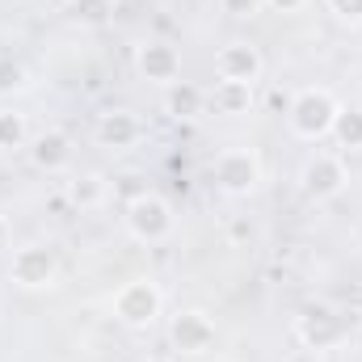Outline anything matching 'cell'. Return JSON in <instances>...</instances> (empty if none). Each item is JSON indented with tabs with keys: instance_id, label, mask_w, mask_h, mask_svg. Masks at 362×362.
<instances>
[{
	"instance_id": "ffe728a7",
	"label": "cell",
	"mask_w": 362,
	"mask_h": 362,
	"mask_svg": "<svg viewBox=\"0 0 362 362\" xmlns=\"http://www.w3.org/2000/svg\"><path fill=\"white\" fill-rule=\"evenodd\" d=\"M262 4L266 0H219V8L228 17H253V13H262Z\"/></svg>"
},
{
	"instance_id": "e0dca14e",
	"label": "cell",
	"mask_w": 362,
	"mask_h": 362,
	"mask_svg": "<svg viewBox=\"0 0 362 362\" xmlns=\"http://www.w3.org/2000/svg\"><path fill=\"white\" fill-rule=\"evenodd\" d=\"M114 4L118 0H72V17L81 25H105L114 17Z\"/></svg>"
},
{
	"instance_id": "6da1fadb",
	"label": "cell",
	"mask_w": 362,
	"mask_h": 362,
	"mask_svg": "<svg viewBox=\"0 0 362 362\" xmlns=\"http://www.w3.org/2000/svg\"><path fill=\"white\" fill-rule=\"evenodd\" d=\"M337 101L329 89H299L286 105V118H291V131L299 139H325L333 131V118H337Z\"/></svg>"
},
{
	"instance_id": "7402d4cb",
	"label": "cell",
	"mask_w": 362,
	"mask_h": 362,
	"mask_svg": "<svg viewBox=\"0 0 362 362\" xmlns=\"http://www.w3.org/2000/svg\"><path fill=\"white\" fill-rule=\"evenodd\" d=\"M228 236H232L236 245H245V240H253V223H249V219H232V223H228Z\"/></svg>"
},
{
	"instance_id": "9a60e30c",
	"label": "cell",
	"mask_w": 362,
	"mask_h": 362,
	"mask_svg": "<svg viewBox=\"0 0 362 362\" xmlns=\"http://www.w3.org/2000/svg\"><path fill=\"white\" fill-rule=\"evenodd\" d=\"M68 198L81 206V211H93L105 202V177L101 173H81V177L68 185Z\"/></svg>"
},
{
	"instance_id": "603a6c76",
	"label": "cell",
	"mask_w": 362,
	"mask_h": 362,
	"mask_svg": "<svg viewBox=\"0 0 362 362\" xmlns=\"http://www.w3.org/2000/svg\"><path fill=\"white\" fill-rule=\"evenodd\" d=\"M270 8H278V13H295V8H303L308 0H266Z\"/></svg>"
},
{
	"instance_id": "2e32d148",
	"label": "cell",
	"mask_w": 362,
	"mask_h": 362,
	"mask_svg": "<svg viewBox=\"0 0 362 362\" xmlns=\"http://www.w3.org/2000/svg\"><path fill=\"white\" fill-rule=\"evenodd\" d=\"M341 148H362V110L358 105H350V110H337V118H333V131H329Z\"/></svg>"
},
{
	"instance_id": "ba28073f",
	"label": "cell",
	"mask_w": 362,
	"mask_h": 362,
	"mask_svg": "<svg viewBox=\"0 0 362 362\" xmlns=\"http://www.w3.org/2000/svg\"><path fill=\"white\" fill-rule=\"evenodd\" d=\"M295 337H299V346H308V350H329V346L341 341V316H337L333 308H308V312L295 320Z\"/></svg>"
},
{
	"instance_id": "52a82bcc",
	"label": "cell",
	"mask_w": 362,
	"mask_h": 362,
	"mask_svg": "<svg viewBox=\"0 0 362 362\" xmlns=\"http://www.w3.org/2000/svg\"><path fill=\"white\" fill-rule=\"evenodd\" d=\"M346 165L337 160V156H329V152H320V156H312L308 165H303V194L308 198H316V202H329V198H337L341 189H346Z\"/></svg>"
},
{
	"instance_id": "8fae6325",
	"label": "cell",
	"mask_w": 362,
	"mask_h": 362,
	"mask_svg": "<svg viewBox=\"0 0 362 362\" xmlns=\"http://www.w3.org/2000/svg\"><path fill=\"white\" fill-rule=\"evenodd\" d=\"M139 139V118L135 114H127V110H110V114H101V122H97V144L101 148H131Z\"/></svg>"
},
{
	"instance_id": "9c48e42d",
	"label": "cell",
	"mask_w": 362,
	"mask_h": 362,
	"mask_svg": "<svg viewBox=\"0 0 362 362\" xmlns=\"http://www.w3.org/2000/svg\"><path fill=\"white\" fill-rule=\"evenodd\" d=\"M169 341L181 354H206L215 346V325L202 312H177L173 325H169Z\"/></svg>"
},
{
	"instance_id": "44dd1931",
	"label": "cell",
	"mask_w": 362,
	"mask_h": 362,
	"mask_svg": "<svg viewBox=\"0 0 362 362\" xmlns=\"http://www.w3.org/2000/svg\"><path fill=\"white\" fill-rule=\"evenodd\" d=\"M329 8H333L341 21H350V25L362 21V0H329Z\"/></svg>"
},
{
	"instance_id": "d6986e66",
	"label": "cell",
	"mask_w": 362,
	"mask_h": 362,
	"mask_svg": "<svg viewBox=\"0 0 362 362\" xmlns=\"http://www.w3.org/2000/svg\"><path fill=\"white\" fill-rule=\"evenodd\" d=\"M25 89V68L8 55H0V97H13V93Z\"/></svg>"
},
{
	"instance_id": "5b68a950",
	"label": "cell",
	"mask_w": 362,
	"mask_h": 362,
	"mask_svg": "<svg viewBox=\"0 0 362 362\" xmlns=\"http://www.w3.org/2000/svg\"><path fill=\"white\" fill-rule=\"evenodd\" d=\"M55 274H59V262H55V253H51L47 245H25V249H17V253H13V266H8V278H13L17 286H25V291L51 286Z\"/></svg>"
},
{
	"instance_id": "484cf974",
	"label": "cell",
	"mask_w": 362,
	"mask_h": 362,
	"mask_svg": "<svg viewBox=\"0 0 362 362\" xmlns=\"http://www.w3.org/2000/svg\"><path fill=\"white\" fill-rule=\"evenodd\" d=\"M148 362H169V358H148Z\"/></svg>"
},
{
	"instance_id": "7c38bea8",
	"label": "cell",
	"mask_w": 362,
	"mask_h": 362,
	"mask_svg": "<svg viewBox=\"0 0 362 362\" xmlns=\"http://www.w3.org/2000/svg\"><path fill=\"white\" fill-rule=\"evenodd\" d=\"M30 156H34V165H38V169L59 173V169H68V165H72V139H68L64 131H42V135L34 139Z\"/></svg>"
},
{
	"instance_id": "7a4b0ae2",
	"label": "cell",
	"mask_w": 362,
	"mask_h": 362,
	"mask_svg": "<svg viewBox=\"0 0 362 362\" xmlns=\"http://www.w3.org/2000/svg\"><path fill=\"white\" fill-rule=\"evenodd\" d=\"M173 206L160 198V194H139V198H131L127 202V228H131V236L135 240H144V245H160V240H169L173 236Z\"/></svg>"
},
{
	"instance_id": "3957f363",
	"label": "cell",
	"mask_w": 362,
	"mask_h": 362,
	"mask_svg": "<svg viewBox=\"0 0 362 362\" xmlns=\"http://www.w3.org/2000/svg\"><path fill=\"white\" fill-rule=\"evenodd\" d=\"M160 308H165V295H160V286L148 282V278H135V282L118 286V295H114V320H122L127 329H148V325H156Z\"/></svg>"
},
{
	"instance_id": "5bb4252c",
	"label": "cell",
	"mask_w": 362,
	"mask_h": 362,
	"mask_svg": "<svg viewBox=\"0 0 362 362\" xmlns=\"http://www.w3.org/2000/svg\"><path fill=\"white\" fill-rule=\"evenodd\" d=\"M215 110L219 114H249V105H253V85H236V81H219L215 85Z\"/></svg>"
},
{
	"instance_id": "d4e9b609",
	"label": "cell",
	"mask_w": 362,
	"mask_h": 362,
	"mask_svg": "<svg viewBox=\"0 0 362 362\" xmlns=\"http://www.w3.org/2000/svg\"><path fill=\"white\" fill-rule=\"evenodd\" d=\"M4 245H8V223L0 219V249H4Z\"/></svg>"
},
{
	"instance_id": "ac0fdd59",
	"label": "cell",
	"mask_w": 362,
	"mask_h": 362,
	"mask_svg": "<svg viewBox=\"0 0 362 362\" xmlns=\"http://www.w3.org/2000/svg\"><path fill=\"white\" fill-rule=\"evenodd\" d=\"M25 144V118L13 110H0V152H13Z\"/></svg>"
},
{
	"instance_id": "277c9868",
	"label": "cell",
	"mask_w": 362,
	"mask_h": 362,
	"mask_svg": "<svg viewBox=\"0 0 362 362\" xmlns=\"http://www.w3.org/2000/svg\"><path fill=\"white\" fill-rule=\"evenodd\" d=\"M215 185L228 198H249L262 185V160L249 148H228L215 156Z\"/></svg>"
},
{
	"instance_id": "8992f818",
	"label": "cell",
	"mask_w": 362,
	"mask_h": 362,
	"mask_svg": "<svg viewBox=\"0 0 362 362\" xmlns=\"http://www.w3.org/2000/svg\"><path fill=\"white\" fill-rule=\"evenodd\" d=\"M215 72H219V81L257 85L262 72H266V59H262V51L249 47V42H228V47H219V55H215Z\"/></svg>"
},
{
	"instance_id": "30bf717a",
	"label": "cell",
	"mask_w": 362,
	"mask_h": 362,
	"mask_svg": "<svg viewBox=\"0 0 362 362\" xmlns=\"http://www.w3.org/2000/svg\"><path fill=\"white\" fill-rule=\"evenodd\" d=\"M139 72H144L152 85H173L181 76L177 47H169V42H144V47H139Z\"/></svg>"
},
{
	"instance_id": "cb8c5ba5",
	"label": "cell",
	"mask_w": 362,
	"mask_h": 362,
	"mask_svg": "<svg viewBox=\"0 0 362 362\" xmlns=\"http://www.w3.org/2000/svg\"><path fill=\"white\" fill-rule=\"evenodd\" d=\"M286 362H320V350H308V346H303V350H295Z\"/></svg>"
},
{
	"instance_id": "4fadbf2b",
	"label": "cell",
	"mask_w": 362,
	"mask_h": 362,
	"mask_svg": "<svg viewBox=\"0 0 362 362\" xmlns=\"http://www.w3.org/2000/svg\"><path fill=\"white\" fill-rule=\"evenodd\" d=\"M202 105H206L202 85H194V81H173V89H169V114H173V118H198Z\"/></svg>"
}]
</instances>
